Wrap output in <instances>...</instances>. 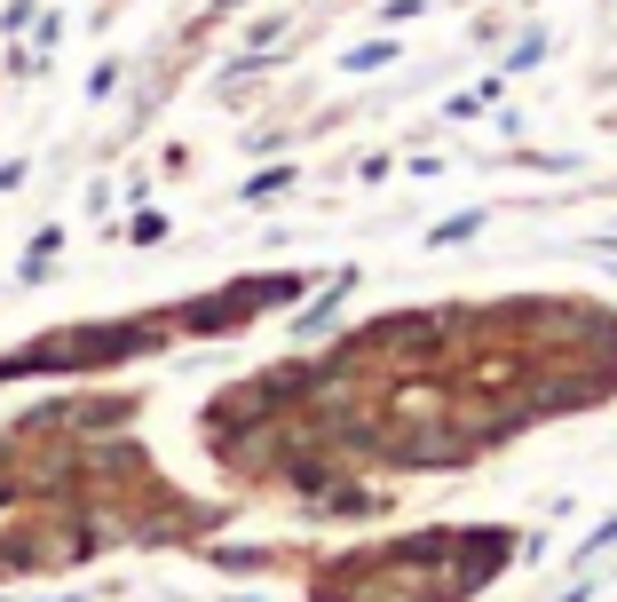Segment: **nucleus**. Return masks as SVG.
<instances>
[{
    "label": "nucleus",
    "mask_w": 617,
    "mask_h": 602,
    "mask_svg": "<svg viewBox=\"0 0 617 602\" xmlns=\"http://www.w3.org/2000/svg\"><path fill=\"white\" fill-rule=\"evenodd\" d=\"M475 222H484V215H452V222H443V230H435V246H459V239H467V230H475Z\"/></svg>",
    "instance_id": "obj_1"
}]
</instances>
